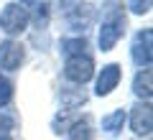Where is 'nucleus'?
Here are the masks:
<instances>
[{
  "label": "nucleus",
  "instance_id": "nucleus-3",
  "mask_svg": "<svg viewBox=\"0 0 153 140\" xmlns=\"http://www.w3.org/2000/svg\"><path fill=\"white\" fill-rule=\"evenodd\" d=\"M64 79L69 84L84 87L89 79H94V59L89 54H76L64 59Z\"/></svg>",
  "mask_w": 153,
  "mask_h": 140
},
{
  "label": "nucleus",
  "instance_id": "nucleus-1",
  "mask_svg": "<svg viewBox=\"0 0 153 140\" xmlns=\"http://www.w3.org/2000/svg\"><path fill=\"white\" fill-rule=\"evenodd\" d=\"M128 31V16L123 0H102V21L97 28V46L100 51H112Z\"/></svg>",
  "mask_w": 153,
  "mask_h": 140
},
{
  "label": "nucleus",
  "instance_id": "nucleus-9",
  "mask_svg": "<svg viewBox=\"0 0 153 140\" xmlns=\"http://www.w3.org/2000/svg\"><path fill=\"white\" fill-rule=\"evenodd\" d=\"M61 18H64V23L71 28V31H76V33L82 31L84 33L89 26H92V8H89L87 3H82L79 8H74L71 13H66V16H61Z\"/></svg>",
  "mask_w": 153,
  "mask_h": 140
},
{
  "label": "nucleus",
  "instance_id": "nucleus-5",
  "mask_svg": "<svg viewBox=\"0 0 153 140\" xmlns=\"http://www.w3.org/2000/svg\"><path fill=\"white\" fill-rule=\"evenodd\" d=\"M26 64V46L16 38H5L0 41V71L3 74H13Z\"/></svg>",
  "mask_w": 153,
  "mask_h": 140
},
{
  "label": "nucleus",
  "instance_id": "nucleus-17",
  "mask_svg": "<svg viewBox=\"0 0 153 140\" xmlns=\"http://www.w3.org/2000/svg\"><path fill=\"white\" fill-rule=\"evenodd\" d=\"M31 21L36 23L38 28H44L46 21H49V5H44V3H41V5H36V13L31 16Z\"/></svg>",
  "mask_w": 153,
  "mask_h": 140
},
{
  "label": "nucleus",
  "instance_id": "nucleus-2",
  "mask_svg": "<svg viewBox=\"0 0 153 140\" xmlns=\"http://www.w3.org/2000/svg\"><path fill=\"white\" fill-rule=\"evenodd\" d=\"M28 26H31V10L28 8H23L16 0L3 5V10H0V31L8 38H16L21 33H26Z\"/></svg>",
  "mask_w": 153,
  "mask_h": 140
},
{
  "label": "nucleus",
  "instance_id": "nucleus-19",
  "mask_svg": "<svg viewBox=\"0 0 153 140\" xmlns=\"http://www.w3.org/2000/svg\"><path fill=\"white\" fill-rule=\"evenodd\" d=\"M0 140H13V138H10V135H0Z\"/></svg>",
  "mask_w": 153,
  "mask_h": 140
},
{
  "label": "nucleus",
  "instance_id": "nucleus-8",
  "mask_svg": "<svg viewBox=\"0 0 153 140\" xmlns=\"http://www.w3.org/2000/svg\"><path fill=\"white\" fill-rule=\"evenodd\" d=\"M87 92H84V87H76V84H71V87H61V92H59V102H61V110L64 112H71V110H76V107H82L84 102H87Z\"/></svg>",
  "mask_w": 153,
  "mask_h": 140
},
{
  "label": "nucleus",
  "instance_id": "nucleus-15",
  "mask_svg": "<svg viewBox=\"0 0 153 140\" xmlns=\"http://www.w3.org/2000/svg\"><path fill=\"white\" fill-rule=\"evenodd\" d=\"M18 117L10 112V110L0 107V135H10V130H16Z\"/></svg>",
  "mask_w": 153,
  "mask_h": 140
},
{
  "label": "nucleus",
  "instance_id": "nucleus-6",
  "mask_svg": "<svg viewBox=\"0 0 153 140\" xmlns=\"http://www.w3.org/2000/svg\"><path fill=\"white\" fill-rule=\"evenodd\" d=\"M125 112H128L125 125H130V130L138 138H148L151 130H153V107H151V102H135Z\"/></svg>",
  "mask_w": 153,
  "mask_h": 140
},
{
  "label": "nucleus",
  "instance_id": "nucleus-11",
  "mask_svg": "<svg viewBox=\"0 0 153 140\" xmlns=\"http://www.w3.org/2000/svg\"><path fill=\"white\" fill-rule=\"evenodd\" d=\"M125 122H128V112H125L123 107H117V110L107 112L102 120H100V127H102L105 135H110V138H117V135L123 133V127H125Z\"/></svg>",
  "mask_w": 153,
  "mask_h": 140
},
{
  "label": "nucleus",
  "instance_id": "nucleus-16",
  "mask_svg": "<svg viewBox=\"0 0 153 140\" xmlns=\"http://www.w3.org/2000/svg\"><path fill=\"white\" fill-rule=\"evenodd\" d=\"M153 0H128L125 3V10H130L133 16H148L151 13Z\"/></svg>",
  "mask_w": 153,
  "mask_h": 140
},
{
  "label": "nucleus",
  "instance_id": "nucleus-7",
  "mask_svg": "<svg viewBox=\"0 0 153 140\" xmlns=\"http://www.w3.org/2000/svg\"><path fill=\"white\" fill-rule=\"evenodd\" d=\"M123 79V66L110 61L100 71H94V97H110Z\"/></svg>",
  "mask_w": 153,
  "mask_h": 140
},
{
  "label": "nucleus",
  "instance_id": "nucleus-14",
  "mask_svg": "<svg viewBox=\"0 0 153 140\" xmlns=\"http://www.w3.org/2000/svg\"><path fill=\"white\" fill-rule=\"evenodd\" d=\"M13 89H16L13 79L0 71V107H8V104L13 102Z\"/></svg>",
  "mask_w": 153,
  "mask_h": 140
},
{
  "label": "nucleus",
  "instance_id": "nucleus-18",
  "mask_svg": "<svg viewBox=\"0 0 153 140\" xmlns=\"http://www.w3.org/2000/svg\"><path fill=\"white\" fill-rule=\"evenodd\" d=\"M16 3H21L23 8H26V5H38V0H16Z\"/></svg>",
  "mask_w": 153,
  "mask_h": 140
},
{
  "label": "nucleus",
  "instance_id": "nucleus-10",
  "mask_svg": "<svg viewBox=\"0 0 153 140\" xmlns=\"http://www.w3.org/2000/svg\"><path fill=\"white\" fill-rule=\"evenodd\" d=\"M133 94H135L138 102H151L153 94V74L151 69H138V74L133 76Z\"/></svg>",
  "mask_w": 153,
  "mask_h": 140
},
{
  "label": "nucleus",
  "instance_id": "nucleus-13",
  "mask_svg": "<svg viewBox=\"0 0 153 140\" xmlns=\"http://www.w3.org/2000/svg\"><path fill=\"white\" fill-rule=\"evenodd\" d=\"M69 140H94V130H92V122L89 117H82V120H74L69 125Z\"/></svg>",
  "mask_w": 153,
  "mask_h": 140
},
{
  "label": "nucleus",
  "instance_id": "nucleus-4",
  "mask_svg": "<svg viewBox=\"0 0 153 140\" xmlns=\"http://www.w3.org/2000/svg\"><path fill=\"white\" fill-rule=\"evenodd\" d=\"M130 59L138 69H151L153 61V31L140 28L130 41Z\"/></svg>",
  "mask_w": 153,
  "mask_h": 140
},
{
  "label": "nucleus",
  "instance_id": "nucleus-12",
  "mask_svg": "<svg viewBox=\"0 0 153 140\" xmlns=\"http://www.w3.org/2000/svg\"><path fill=\"white\" fill-rule=\"evenodd\" d=\"M87 49H89V41L84 36H71V38H61L59 41V51L64 59L76 56V54H87Z\"/></svg>",
  "mask_w": 153,
  "mask_h": 140
}]
</instances>
